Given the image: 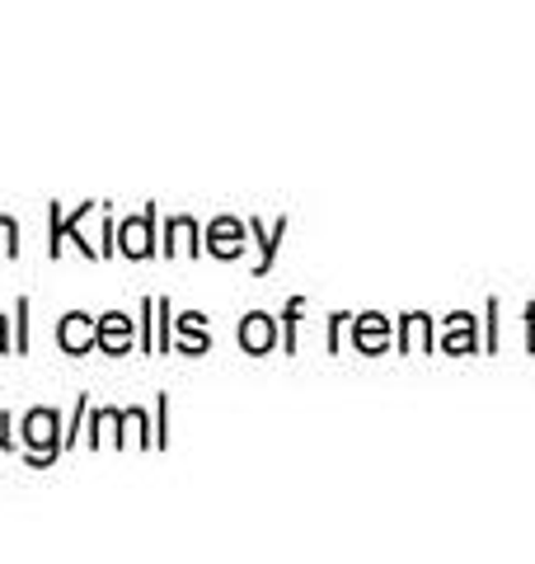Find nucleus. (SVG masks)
I'll return each instance as SVG.
<instances>
[{"mask_svg": "<svg viewBox=\"0 0 535 564\" xmlns=\"http://www.w3.org/2000/svg\"><path fill=\"white\" fill-rule=\"evenodd\" d=\"M178 334H184V352H203L207 348L203 315H184V321H178Z\"/></svg>", "mask_w": 535, "mask_h": 564, "instance_id": "0eeeda50", "label": "nucleus"}, {"mask_svg": "<svg viewBox=\"0 0 535 564\" xmlns=\"http://www.w3.org/2000/svg\"><path fill=\"white\" fill-rule=\"evenodd\" d=\"M99 348L103 352H113V358H122V352H128L132 348V321H128V315H103V321H99Z\"/></svg>", "mask_w": 535, "mask_h": 564, "instance_id": "20e7f679", "label": "nucleus"}, {"mask_svg": "<svg viewBox=\"0 0 535 564\" xmlns=\"http://www.w3.org/2000/svg\"><path fill=\"white\" fill-rule=\"evenodd\" d=\"M0 254H20V226L0 217Z\"/></svg>", "mask_w": 535, "mask_h": 564, "instance_id": "9d476101", "label": "nucleus"}, {"mask_svg": "<svg viewBox=\"0 0 535 564\" xmlns=\"http://www.w3.org/2000/svg\"><path fill=\"white\" fill-rule=\"evenodd\" d=\"M170 240H174V250H198V245H193L198 240V226H193L188 217H174L170 221Z\"/></svg>", "mask_w": 535, "mask_h": 564, "instance_id": "6e6552de", "label": "nucleus"}, {"mask_svg": "<svg viewBox=\"0 0 535 564\" xmlns=\"http://www.w3.org/2000/svg\"><path fill=\"white\" fill-rule=\"evenodd\" d=\"M6 429H10V419L0 414V447H10V437H6Z\"/></svg>", "mask_w": 535, "mask_h": 564, "instance_id": "9b49d317", "label": "nucleus"}, {"mask_svg": "<svg viewBox=\"0 0 535 564\" xmlns=\"http://www.w3.org/2000/svg\"><path fill=\"white\" fill-rule=\"evenodd\" d=\"M57 344L66 352H89V348L99 344V325H89L85 311H70L66 321H62V329H57Z\"/></svg>", "mask_w": 535, "mask_h": 564, "instance_id": "f03ea898", "label": "nucleus"}, {"mask_svg": "<svg viewBox=\"0 0 535 564\" xmlns=\"http://www.w3.org/2000/svg\"><path fill=\"white\" fill-rule=\"evenodd\" d=\"M62 423H57V414L52 410H33L29 419H24V443H29V452H33V466H47L52 456L62 452Z\"/></svg>", "mask_w": 535, "mask_h": 564, "instance_id": "f257e3e1", "label": "nucleus"}, {"mask_svg": "<svg viewBox=\"0 0 535 564\" xmlns=\"http://www.w3.org/2000/svg\"><path fill=\"white\" fill-rule=\"evenodd\" d=\"M207 250L221 254V259H236V254L244 250V226L230 221V217H221V221L207 231Z\"/></svg>", "mask_w": 535, "mask_h": 564, "instance_id": "39448f33", "label": "nucleus"}, {"mask_svg": "<svg viewBox=\"0 0 535 564\" xmlns=\"http://www.w3.org/2000/svg\"><path fill=\"white\" fill-rule=\"evenodd\" d=\"M357 344H362V348H381L385 344V325L376 321V315H367V321L357 325Z\"/></svg>", "mask_w": 535, "mask_h": 564, "instance_id": "1a4fd4ad", "label": "nucleus"}, {"mask_svg": "<svg viewBox=\"0 0 535 564\" xmlns=\"http://www.w3.org/2000/svg\"><path fill=\"white\" fill-rule=\"evenodd\" d=\"M10 344H6V315H0V352H6Z\"/></svg>", "mask_w": 535, "mask_h": 564, "instance_id": "f8f14e48", "label": "nucleus"}, {"mask_svg": "<svg viewBox=\"0 0 535 564\" xmlns=\"http://www.w3.org/2000/svg\"><path fill=\"white\" fill-rule=\"evenodd\" d=\"M151 226H155V212H141V217L122 221L118 226V250L132 254V259H146L151 254Z\"/></svg>", "mask_w": 535, "mask_h": 564, "instance_id": "7ed1b4c3", "label": "nucleus"}, {"mask_svg": "<svg viewBox=\"0 0 535 564\" xmlns=\"http://www.w3.org/2000/svg\"><path fill=\"white\" fill-rule=\"evenodd\" d=\"M240 344L249 352H268L273 348V321H268V315H249V321L240 325Z\"/></svg>", "mask_w": 535, "mask_h": 564, "instance_id": "423d86ee", "label": "nucleus"}]
</instances>
